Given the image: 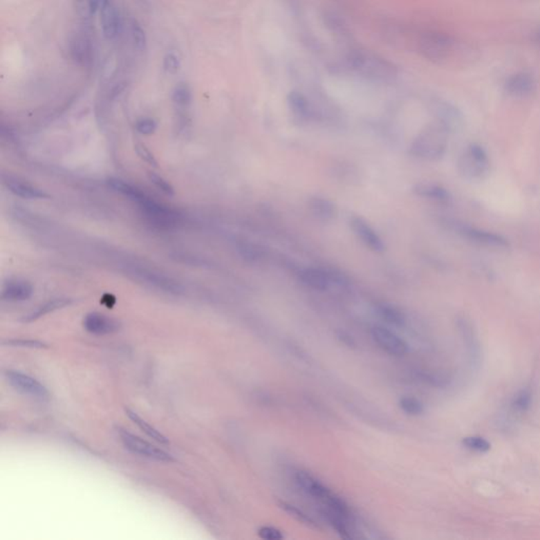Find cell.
I'll list each match as a JSON object with an SVG mask.
<instances>
[{
	"mask_svg": "<svg viewBox=\"0 0 540 540\" xmlns=\"http://www.w3.org/2000/svg\"><path fill=\"white\" fill-rule=\"evenodd\" d=\"M344 65L348 71L371 82H393L398 78L399 69L395 64L364 48L348 49Z\"/></svg>",
	"mask_w": 540,
	"mask_h": 540,
	"instance_id": "1",
	"label": "cell"
},
{
	"mask_svg": "<svg viewBox=\"0 0 540 540\" xmlns=\"http://www.w3.org/2000/svg\"><path fill=\"white\" fill-rule=\"evenodd\" d=\"M449 130L440 122L427 124L411 142L409 152L421 160L435 162L445 156L449 146Z\"/></svg>",
	"mask_w": 540,
	"mask_h": 540,
	"instance_id": "2",
	"label": "cell"
},
{
	"mask_svg": "<svg viewBox=\"0 0 540 540\" xmlns=\"http://www.w3.org/2000/svg\"><path fill=\"white\" fill-rule=\"evenodd\" d=\"M416 44L419 54L437 65H445L455 57L456 52L459 51L458 43L451 36L440 32H423Z\"/></svg>",
	"mask_w": 540,
	"mask_h": 540,
	"instance_id": "3",
	"label": "cell"
},
{
	"mask_svg": "<svg viewBox=\"0 0 540 540\" xmlns=\"http://www.w3.org/2000/svg\"><path fill=\"white\" fill-rule=\"evenodd\" d=\"M458 170L465 180L481 182L489 176L491 162L485 148L478 144H469L458 158Z\"/></svg>",
	"mask_w": 540,
	"mask_h": 540,
	"instance_id": "4",
	"label": "cell"
},
{
	"mask_svg": "<svg viewBox=\"0 0 540 540\" xmlns=\"http://www.w3.org/2000/svg\"><path fill=\"white\" fill-rule=\"evenodd\" d=\"M455 230L459 236H463L465 240L469 241L472 244L477 246L485 247V248L492 249V250H503L505 252L510 249V245L508 239L495 232H489V230H481L477 227L469 226V225L454 224Z\"/></svg>",
	"mask_w": 540,
	"mask_h": 540,
	"instance_id": "5",
	"label": "cell"
},
{
	"mask_svg": "<svg viewBox=\"0 0 540 540\" xmlns=\"http://www.w3.org/2000/svg\"><path fill=\"white\" fill-rule=\"evenodd\" d=\"M118 433L124 447L136 455L142 456L151 460L160 461V463H172L174 460L170 454L154 447L151 443H147L129 431L118 429Z\"/></svg>",
	"mask_w": 540,
	"mask_h": 540,
	"instance_id": "6",
	"label": "cell"
},
{
	"mask_svg": "<svg viewBox=\"0 0 540 540\" xmlns=\"http://www.w3.org/2000/svg\"><path fill=\"white\" fill-rule=\"evenodd\" d=\"M537 78L530 71H518L511 74L503 84L508 95L513 98H527L537 90Z\"/></svg>",
	"mask_w": 540,
	"mask_h": 540,
	"instance_id": "7",
	"label": "cell"
},
{
	"mask_svg": "<svg viewBox=\"0 0 540 540\" xmlns=\"http://www.w3.org/2000/svg\"><path fill=\"white\" fill-rule=\"evenodd\" d=\"M371 338L383 351L391 356L402 357L409 351L407 343L387 327L373 326Z\"/></svg>",
	"mask_w": 540,
	"mask_h": 540,
	"instance_id": "8",
	"label": "cell"
},
{
	"mask_svg": "<svg viewBox=\"0 0 540 540\" xmlns=\"http://www.w3.org/2000/svg\"><path fill=\"white\" fill-rule=\"evenodd\" d=\"M431 108L435 113L436 120L445 126L449 133L463 129L465 124L463 113L453 104L447 100H436L431 102Z\"/></svg>",
	"mask_w": 540,
	"mask_h": 540,
	"instance_id": "9",
	"label": "cell"
},
{
	"mask_svg": "<svg viewBox=\"0 0 540 540\" xmlns=\"http://www.w3.org/2000/svg\"><path fill=\"white\" fill-rule=\"evenodd\" d=\"M457 326L469 353V362L475 369H478L481 363V346L475 326L472 321L465 316L458 317Z\"/></svg>",
	"mask_w": 540,
	"mask_h": 540,
	"instance_id": "10",
	"label": "cell"
},
{
	"mask_svg": "<svg viewBox=\"0 0 540 540\" xmlns=\"http://www.w3.org/2000/svg\"><path fill=\"white\" fill-rule=\"evenodd\" d=\"M8 382L17 389L20 393L38 399H47L49 396L48 389L36 379L19 373V371H8L5 373Z\"/></svg>",
	"mask_w": 540,
	"mask_h": 540,
	"instance_id": "11",
	"label": "cell"
},
{
	"mask_svg": "<svg viewBox=\"0 0 540 540\" xmlns=\"http://www.w3.org/2000/svg\"><path fill=\"white\" fill-rule=\"evenodd\" d=\"M69 53L78 66L90 67L93 62L94 52L89 36L84 32L72 34L69 39Z\"/></svg>",
	"mask_w": 540,
	"mask_h": 540,
	"instance_id": "12",
	"label": "cell"
},
{
	"mask_svg": "<svg viewBox=\"0 0 540 540\" xmlns=\"http://www.w3.org/2000/svg\"><path fill=\"white\" fill-rule=\"evenodd\" d=\"M102 34L108 40H113L122 32V16L112 0H102L100 9Z\"/></svg>",
	"mask_w": 540,
	"mask_h": 540,
	"instance_id": "13",
	"label": "cell"
},
{
	"mask_svg": "<svg viewBox=\"0 0 540 540\" xmlns=\"http://www.w3.org/2000/svg\"><path fill=\"white\" fill-rule=\"evenodd\" d=\"M351 230L356 234L357 238L375 252H384L385 245L382 239L375 232L373 227L360 216H353L349 221Z\"/></svg>",
	"mask_w": 540,
	"mask_h": 540,
	"instance_id": "14",
	"label": "cell"
},
{
	"mask_svg": "<svg viewBox=\"0 0 540 540\" xmlns=\"http://www.w3.org/2000/svg\"><path fill=\"white\" fill-rule=\"evenodd\" d=\"M84 327L90 334L105 336L113 334L120 328L118 321L98 313H91L84 319Z\"/></svg>",
	"mask_w": 540,
	"mask_h": 540,
	"instance_id": "15",
	"label": "cell"
},
{
	"mask_svg": "<svg viewBox=\"0 0 540 540\" xmlns=\"http://www.w3.org/2000/svg\"><path fill=\"white\" fill-rule=\"evenodd\" d=\"M299 278L305 286L315 289V290H320V292L326 290L329 285L333 283L330 270L315 268V267L303 269L302 272L299 274Z\"/></svg>",
	"mask_w": 540,
	"mask_h": 540,
	"instance_id": "16",
	"label": "cell"
},
{
	"mask_svg": "<svg viewBox=\"0 0 540 540\" xmlns=\"http://www.w3.org/2000/svg\"><path fill=\"white\" fill-rule=\"evenodd\" d=\"M33 292V286L27 281L11 280L3 284L1 299L9 302H21L29 300Z\"/></svg>",
	"mask_w": 540,
	"mask_h": 540,
	"instance_id": "17",
	"label": "cell"
},
{
	"mask_svg": "<svg viewBox=\"0 0 540 540\" xmlns=\"http://www.w3.org/2000/svg\"><path fill=\"white\" fill-rule=\"evenodd\" d=\"M295 478H296V483H298L299 487L303 491L306 492L308 495L313 496V497L317 498V499L324 501L330 495V490L327 489L318 479L315 478L314 476L310 475L307 472H297Z\"/></svg>",
	"mask_w": 540,
	"mask_h": 540,
	"instance_id": "18",
	"label": "cell"
},
{
	"mask_svg": "<svg viewBox=\"0 0 540 540\" xmlns=\"http://www.w3.org/2000/svg\"><path fill=\"white\" fill-rule=\"evenodd\" d=\"M287 105L294 116H296L299 120H307L313 114L310 102L304 93L298 91V90L289 92L287 95Z\"/></svg>",
	"mask_w": 540,
	"mask_h": 540,
	"instance_id": "19",
	"label": "cell"
},
{
	"mask_svg": "<svg viewBox=\"0 0 540 540\" xmlns=\"http://www.w3.org/2000/svg\"><path fill=\"white\" fill-rule=\"evenodd\" d=\"M322 19L325 27L328 29L331 34H334L338 39L343 40V41L351 39V32H349L348 26H347L344 18L341 17L338 13L326 10V11L323 12Z\"/></svg>",
	"mask_w": 540,
	"mask_h": 540,
	"instance_id": "20",
	"label": "cell"
},
{
	"mask_svg": "<svg viewBox=\"0 0 540 540\" xmlns=\"http://www.w3.org/2000/svg\"><path fill=\"white\" fill-rule=\"evenodd\" d=\"M136 276L140 277L142 280L146 281L149 284L154 285V286L165 290V292H174V294H180L182 292V286L178 282L168 278V277L164 276V274H156V272H150V270L140 269V270L136 272Z\"/></svg>",
	"mask_w": 540,
	"mask_h": 540,
	"instance_id": "21",
	"label": "cell"
},
{
	"mask_svg": "<svg viewBox=\"0 0 540 540\" xmlns=\"http://www.w3.org/2000/svg\"><path fill=\"white\" fill-rule=\"evenodd\" d=\"M6 185H7L8 189L12 194L21 198L40 200V198H48V194L44 192L43 190L37 188V187L32 186L31 184H28V183L20 182V180H15V178H8L6 180Z\"/></svg>",
	"mask_w": 540,
	"mask_h": 540,
	"instance_id": "22",
	"label": "cell"
},
{
	"mask_svg": "<svg viewBox=\"0 0 540 540\" xmlns=\"http://www.w3.org/2000/svg\"><path fill=\"white\" fill-rule=\"evenodd\" d=\"M413 192L421 198H429L439 203H449L451 200V194L445 187L429 183H420L413 186Z\"/></svg>",
	"mask_w": 540,
	"mask_h": 540,
	"instance_id": "23",
	"label": "cell"
},
{
	"mask_svg": "<svg viewBox=\"0 0 540 540\" xmlns=\"http://www.w3.org/2000/svg\"><path fill=\"white\" fill-rule=\"evenodd\" d=\"M308 208L313 216L319 220L330 221L338 214L336 205L328 198L314 196L308 202Z\"/></svg>",
	"mask_w": 540,
	"mask_h": 540,
	"instance_id": "24",
	"label": "cell"
},
{
	"mask_svg": "<svg viewBox=\"0 0 540 540\" xmlns=\"http://www.w3.org/2000/svg\"><path fill=\"white\" fill-rule=\"evenodd\" d=\"M70 303H71V300H69V299H54V300L48 301V302L44 303L43 305H40L39 307H37L35 310L32 311L27 316L24 317L23 322H33V321L38 320V319L50 314V313H53V311L57 310V309H62L68 306Z\"/></svg>",
	"mask_w": 540,
	"mask_h": 540,
	"instance_id": "25",
	"label": "cell"
},
{
	"mask_svg": "<svg viewBox=\"0 0 540 540\" xmlns=\"http://www.w3.org/2000/svg\"><path fill=\"white\" fill-rule=\"evenodd\" d=\"M377 314L381 319L393 326L401 327L405 324V316L397 307L389 304H381L377 307Z\"/></svg>",
	"mask_w": 540,
	"mask_h": 540,
	"instance_id": "26",
	"label": "cell"
},
{
	"mask_svg": "<svg viewBox=\"0 0 540 540\" xmlns=\"http://www.w3.org/2000/svg\"><path fill=\"white\" fill-rule=\"evenodd\" d=\"M126 413H127V416L133 421L134 425H138L146 435L149 436L150 438L158 441V443H162V445H168V443H169L168 439L166 438L160 431H158L156 427H152L149 423L146 422L144 419L140 418L138 413H134L131 409H126Z\"/></svg>",
	"mask_w": 540,
	"mask_h": 540,
	"instance_id": "27",
	"label": "cell"
},
{
	"mask_svg": "<svg viewBox=\"0 0 540 540\" xmlns=\"http://www.w3.org/2000/svg\"><path fill=\"white\" fill-rule=\"evenodd\" d=\"M108 185L111 187L112 189L120 192V194H122V196L130 198V200L136 201V202L140 203L142 202V201L145 198V194H142L140 190L136 189V187L128 184V183L120 180V178H108Z\"/></svg>",
	"mask_w": 540,
	"mask_h": 540,
	"instance_id": "28",
	"label": "cell"
},
{
	"mask_svg": "<svg viewBox=\"0 0 540 540\" xmlns=\"http://www.w3.org/2000/svg\"><path fill=\"white\" fill-rule=\"evenodd\" d=\"M283 3H284L286 9L288 10L290 15L298 21L301 32L306 33V32L310 31L308 26H307L306 19H305V9L303 0H283Z\"/></svg>",
	"mask_w": 540,
	"mask_h": 540,
	"instance_id": "29",
	"label": "cell"
},
{
	"mask_svg": "<svg viewBox=\"0 0 540 540\" xmlns=\"http://www.w3.org/2000/svg\"><path fill=\"white\" fill-rule=\"evenodd\" d=\"M102 0H74L76 13L85 20L91 19L102 6Z\"/></svg>",
	"mask_w": 540,
	"mask_h": 540,
	"instance_id": "30",
	"label": "cell"
},
{
	"mask_svg": "<svg viewBox=\"0 0 540 540\" xmlns=\"http://www.w3.org/2000/svg\"><path fill=\"white\" fill-rule=\"evenodd\" d=\"M533 404V393L531 389H525L518 391L512 400V409L518 413H525L530 411Z\"/></svg>",
	"mask_w": 540,
	"mask_h": 540,
	"instance_id": "31",
	"label": "cell"
},
{
	"mask_svg": "<svg viewBox=\"0 0 540 540\" xmlns=\"http://www.w3.org/2000/svg\"><path fill=\"white\" fill-rule=\"evenodd\" d=\"M172 100H174V104L178 108L188 107L192 104V93L189 86L185 84V82H180L174 88V93H172Z\"/></svg>",
	"mask_w": 540,
	"mask_h": 540,
	"instance_id": "32",
	"label": "cell"
},
{
	"mask_svg": "<svg viewBox=\"0 0 540 540\" xmlns=\"http://www.w3.org/2000/svg\"><path fill=\"white\" fill-rule=\"evenodd\" d=\"M399 407L403 413L409 416H419L425 411V405L415 397H402L399 400Z\"/></svg>",
	"mask_w": 540,
	"mask_h": 540,
	"instance_id": "33",
	"label": "cell"
},
{
	"mask_svg": "<svg viewBox=\"0 0 540 540\" xmlns=\"http://www.w3.org/2000/svg\"><path fill=\"white\" fill-rule=\"evenodd\" d=\"M463 445L477 453H487L491 449V443L481 436H469L463 440Z\"/></svg>",
	"mask_w": 540,
	"mask_h": 540,
	"instance_id": "34",
	"label": "cell"
},
{
	"mask_svg": "<svg viewBox=\"0 0 540 540\" xmlns=\"http://www.w3.org/2000/svg\"><path fill=\"white\" fill-rule=\"evenodd\" d=\"M131 35L134 47L140 50V51L144 50L146 48V45H147V37H146L144 29L140 27V24L136 20H133L131 24Z\"/></svg>",
	"mask_w": 540,
	"mask_h": 540,
	"instance_id": "35",
	"label": "cell"
},
{
	"mask_svg": "<svg viewBox=\"0 0 540 540\" xmlns=\"http://www.w3.org/2000/svg\"><path fill=\"white\" fill-rule=\"evenodd\" d=\"M281 508L284 510L285 512L296 518L297 521H301V523H305V525H315V521L307 515L306 513L302 511V510L298 509V508L294 507V505H289V503H281Z\"/></svg>",
	"mask_w": 540,
	"mask_h": 540,
	"instance_id": "36",
	"label": "cell"
},
{
	"mask_svg": "<svg viewBox=\"0 0 540 540\" xmlns=\"http://www.w3.org/2000/svg\"><path fill=\"white\" fill-rule=\"evenodd\" d=\"M148 178H149L150 182H151L158 189H160L162 194H167V196H174V187H172V185L170 184L167 180H165L162 176H158V174H154V172H149V174H148Z\"/></svg>",
	"mask_w": 540,
	"mask_h": 540,
	"instance_id": "37",
	"label": "cell"
},
{
	"mask_svg": "<svg viewBox=\"0 0 540 540\" xmlns=\"http://www.w3.org/2000/svg\"><path fill=\"white\" fill-rule=\"evenodd\" d=\"M239 252L242 254L243 258L246 259L248 261L258 260L260 257V250L258 247L254 245L250 244V243H240L239 245Z\"/></svg>",
	"mask_w": 540,
	"mask_h": 540,
	"instance_id": "38",
	"label": "cell"
},
{
	"mask_svg": "<svg viewBox=\"0 0 540 540\" xmlns=\"http://www.w3.org/2000/svg\"><path fill=\"white\" fill-rule=\"evenodd\" d=\"M259 537L265 540H281L284 538V534L281 530L270 525H263L258 530Z\"/></svg>",
	"mask_w": 540,
	"mask_h": 540,
	"instance_id": "39",
	"label": "cell"
},
{
	"mask_svg": "<svg viewBox=\"0 0 540 540\" xmlns=\"http://www.w3.org/2000/svg\"><path fill=\"white\" fill-rule=\"evenodd\" d=\"M165 71L169 74H176L180 71V58L174 53H168L165 55L164 62H162Z\"/></svg>",
	"mask_w": 540,
	"mask_h": 540,
	"instance_id": "40",
	"label": "cell"
},
{
	"mask_svg": "<svg viewBox=\"0 0 540 540\" xmlns=\"http://www.w3.org/2000/svg\"><path fill=\"white\" fill-rule=\"evenodd\" d=\"M158 129V124L152 118H142L136 122V130L144 136H151Z\"/></svg>",
	"mask_w": 540,
	"mask_h": 540,
	"instance_id": "41",
	"label": "cell"
},
{
	"mask_svg": "<svg viewBox=\"0 0 540 540\" xmlns=\"http://www.w3.org/2000/svg\"><path fill=\"white\" fill-rule=\"evenodd\" d=\"M134 148H136V153H138V156H140V158H142L144 162L151 165V166H153V167H156V166H158V160H156L153 154L151 153V151H150V150L148 149V148L146 147L144 144H142V142H138V144H136V146H134Z\"/></svg>",
	"mask_w": 540,
	"mask_h": 540,
	"instance_id": "42",
	"label": "cell"
},
{
	"mask_svg": "<svg viewBox=\"0 0 540 540\" xmlns=\"http://www.w3.org/2000/svg\"><path fill=\"white\" fill-rule=\"evenodd\" d=\"M3 344L14 347H27V348H47L48 345L41 341L36 340H10Z\"/></svg>",
	"mask_w": 540,
	"mask_h": 540,
	"instance_id": "43",
	"label": "cell"
},
{
	"mask_svg": "<svg viewBox=\"0 0 540 540\" xmlns=\"http://www.w3.org/2000/svg\"><path fill=\"white\" fill-rule=\"evenodd\" d=\"M338 339L343 344L346 345V346L354 347L355 345H356V342H355L353 337L349 336V335L347 334V333H344V331H340V333H339Z\"/></svg>",
	"mask_w": 540,
	"mask_h": 540,
	"instance_id": "44",
	"label": "cell"
},
{
	"mask_svg": "<svg viewBox=\"0 0 540 540\" xmlns=\"http://www.w3.org/2000/svg\"><path fill=\"white\" fill-rule=\"evenodd\" d=\"M534 39H535L536 44H537L538 46L540 47V28L539 30H538L537 32L535 33V37H534Z\"/></svg>",
	"mask_w": 540,
	"mask_h": 540,
	"instance_id": "45",
	"label": "cell"
}]
</instances>
